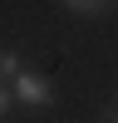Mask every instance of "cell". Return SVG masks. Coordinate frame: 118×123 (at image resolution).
<instances>
[{"instance_id": "1", "label": "cell", "mask_w": 118, "mask_h": 123, "mask_svg": "<svg viewBox=\"0 0 118 123\" xmlns=\"http://www.w3.org/2000/svg\"><path fill=\"white\" fill-rule=\"evenodd\" d=\"M10 94H15V104H25V108H49L54 104V84H49L44 74H35V69H20V74L10 79Z\"/></svg>"}, {"instance_id": "2", "label": "cell", "mask_w": 118, "mask_h": 123, "mask_svg": "<svg viewBox=\"0 0 118 123\" xmlns=\"http://www.w3.org/2000/svg\"><path fill=\"white\" fill-rule=\"evenodd\" d=\"M20 69H25V64H20V54H15V49H0V84H10Z\"/></svg>"}, {"instance_id": "3", "label": "cell", "mask_w": 118, "mask_h": 123, "mask_svg": "<svg viewBox=\"0 0 118 123\" xmlns=\"http://www.w3.org/2000/svg\"><path fill=\"white\" fill-rule=\"evenodd\" d=\"M69 10H74V15H88V20H98V15H108V5L103 0H64Z\"/></svg>"}, {"instance_id": "4", "label": "cell", "mask_w": 118, "mask_h": 123, "mask_svg": "<svg viewBox=\"0 0 118 123\" xmlns=\"http://www.w3.org/2000/svg\"><path fill=\"white\" fill-rule=\"evenodd\" d=\"M10 104H15V94H10V84H0V118L10 113Z\"/></svg>"}, {"instance_id": "5", "label": "cell", "mask_w": 118, "mask_h": 123, "mask_svg": "<svg viewBox=\"0 0 118 123\" xmlns=\"http://www.w3.org/2000/svg\"><path fill=\"white\" fill-rule=\"evenodd\" d=\"M103 5H108V10H113V5H118V0H103Z\"/></svg>"}]
</instances>
